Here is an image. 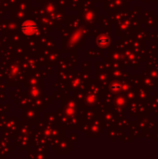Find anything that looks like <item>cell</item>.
Segmentation results:
<instances>
[{
  "label": "cell",
  "instance_id": "obj_1",
  "mask_svg": "<svg viewBox=\"0 0 158 159\" xmlns=\"http://www.w3.org/2000/svg\"><path fill=\"white\" fill-rule=\"evenodd\" d=\"M21 30L25 34H34L37 30V26L33 21H26L22 24Z\"/></svg>",
  "mask_w": 158,
  "mask_h": 159
},
{
  "label": "cell",
  "instance_id": "obj_2",
  "mask_svg": "<svg viewBox=\"0 0 158 159\" xmlns=\"http://www.w3.org/2000/svg\"><path fill=\"white\" fill-rule=\"evenodd\" d=\"M97 44L101 48H106L110 44V39L105 35H102L99 38H97Z\"/></svg>",
  "mask_w": 158,
  "mask_h": 159
},
{
  "label": "cell",
  "instance_id": "obj_3",
  "mask_svg": "<svg viewBox=\"0 0 158 159\" xmlns=\"http://www.w3.org/2000/svg\"><path fill=\"white\" fill-rule=\"evenodd\" d=\"M118 89H120V85L115 84V85H113V86H112V89H113V90H117Z\"/></svg>",
  "mask_w": 158,
  "mask_h": 159
}]
</instances>
